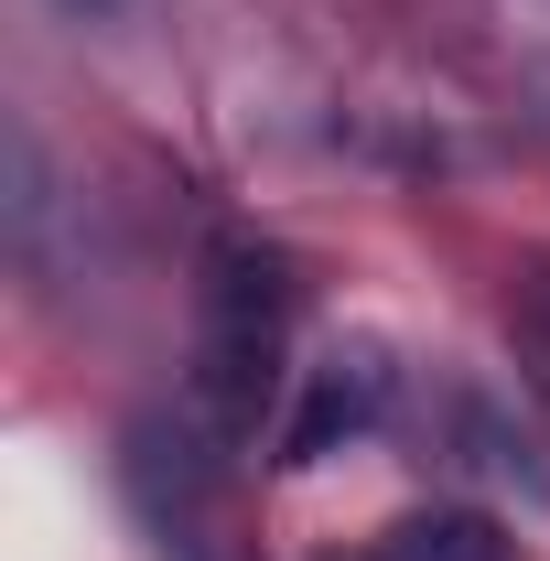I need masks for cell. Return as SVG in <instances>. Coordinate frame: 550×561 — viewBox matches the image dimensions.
Masks as SVG:
<instances>
[{
	"mask_svg": "<svg viewBox=\"0 0 550 561\" xmlns=\"http://www.w3.org/2000/svg\"><path fill=\"white\" fill-rule=\"evenodd\" d=\"M280 324H291V280H280L271 249L227 238L206 249V335H195V400H206L227 432H249L260 400L280 378Z\"/></svg>",
	"mask_w": 550,
	"mask_h": 561,
	"instance_id": "1",
	"label": "cell"
},
{
	"mask_svg": "<svg viewBox=\"0 0 550 561\" xmlns=\"http://www.w3.org/2000/svg\"><path fill=\"white\" fill-rule=\"evenodd\" d=\"M378 411H389V367H378V346H335L313 378H302V411H291V432H280V465H324L345 432H367Z\"/></svg>",
	"mask_w": 550,
	"mask_h": 561,
	"instance_id": "2",
	"label": "cell"
},
{
	"mask_svg": "<svg viewBox=\"0 0 550 561\" xmlns=\"http://www.w3.org/2000/svg\"><path fill=\"white\" fill-rule=\"evenodd\" d=\"M389 561H507V529L475 518V507H432V518L400 529V551H389Z\"/></svg>",
	"mask_w": 550,
	"mask_h": 561,
	"instance_id": "3",
	"label": "cell"
},
{
	"mask_svg": "<svg viewBox=\"0 0 550 561\" xmlns=\"http://www.w3.org/2000/svg\"><path fill=\"white\" fill-rule=\"evenodd\" d=\"M507 313H518V335H529V356L550 367V271H529V280H518V302H507Z\"/></svg>",
	"mask_w": 550,
	"mask_h": 561,
	"instance_id": "4",
	"label": "cell"
},
{
	"mask_svg": "<svg viewBox=\"0 0 550 561\" xmlns=\"http://www.w3.org/2000/svg\"><path fill=\"white\" fill-rule=\"evenodd\" d=\"M76 11H108V0H76Z\"/></svg>",
	"mask_w": 550,
	"mask_h": 561,
	"instance_id": "5",
	"label": "cell"
}]
</instances>
